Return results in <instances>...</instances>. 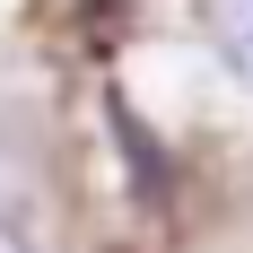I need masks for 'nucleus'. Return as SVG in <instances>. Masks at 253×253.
Masks as SVG:
<instances>
[{"label":"nucleus","instance_id":"obj_1","mask_svg":"<svg viewBox=\"0 0 253 253\" xmlns=\"http://www.w3.org/2000/svg\"><path fill=\"white\" fill-rule=\"evenodd\" d=\"M105 114H114V140H123V157H131V183H140V192L157 201V140L140 131V114H131L123 96H105Z\"/></svg>","mask_w":253,"mask_h":253},{"label":"nucleus","instance_id":"obj_2","mask_svg":"<svg viewBox=\"0 0 253 253\" xmlns=\"http://www.w3.org/2000/svg\"><path fill=\"white\" fill-rule=\"evenodd\" d=\"M218 52H227V70L253 87V0H218Z\"/></svg>","mask_w":253,"mask_h":253}]
</instances>
